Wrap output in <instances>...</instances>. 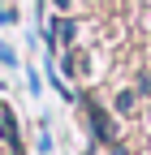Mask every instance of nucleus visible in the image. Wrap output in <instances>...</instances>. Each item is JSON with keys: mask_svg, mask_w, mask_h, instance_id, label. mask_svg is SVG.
<instances>
[]
</instances>
